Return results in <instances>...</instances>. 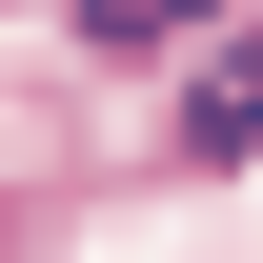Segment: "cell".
I'll return each instance as SVG.
<instances>
[{
	"label": "cell",
	"instance_id": "1",
	"mask_svg": "<svg viewBox=\"0 0 263 263\" xmlns=\"http://www.w3.org/2000/svg\"><path fill=\"white\" fill-rule=\"evenodd\" d=\"M182 142H202V162H243V142H263V41H243L223 81H202V122H182Z\"/></svg>",
	"mask_w": 263,
	"mask_h": 263
},
{
	"label": "cell",
	"instance_id": "2",
	"mask_svg": "<svg viewBox=\"0 0 263 263\" xmlns=\"http://www.w3.org/2000/svg\"><path fill=\"white\" fill-rule=\"evenodd\" d=\"M182 21H223V0H81V41H182Z\"/></svg>",
	"mask_w": 263,
	"mask_h": 263
}]
</instances>
